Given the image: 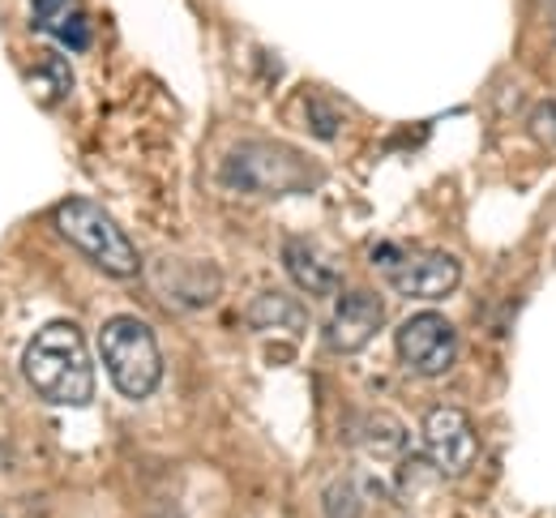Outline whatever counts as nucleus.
<instances>
[{
	"instance_id": "1",
	"label": "nucleus",
	"mask_w": 556,
	"mask_h": 518,
	"mask_svg": "<svg viewBox=\"0 0 556 518\" xmlns=\"http://www.w3.org/2000/svg\"><path fill=\"white\" fill-rule=\"evenodd\" d=\"M22 377L35 394L61 407H86L94 399V361L81 326L48 321L22 352Z\"/></svg>"
},
{
	"instance_id": "18",
	"label": "nucleus",
	"mask_w": 556,
	"mask_h": 518,
	"mask_svg": "<svg viewBox=\"0 0 556 518\" xmlns=\"http://www.w3.org/2000/svg\"><path fill=\"white\" fill-rule=\"evenodd\" d=\"M544 4H548V9H553V13H556V0H544Z\"/></svg>"
},
{
	"instance_id": "16",
	"label": "nucleus",
	"mask_w": 556,
	"mask_h": 518,
	"mask_svg": "<svg viewBox=\"0 0 556 518\" xmlns=\"http://www.w3.org/2000/svg\"><path fill=\"white\" fill-rule=\"evenodd\" d=\"M531 134H535L540 142L556 147V99H544V103L531 112Z\"/></svg>"
},
{
	"instance_id": "4",
	"label": "nucleus",
	"mask_w": 556,
	"mask_h": 518,
	"mask_svg": "<svg viewBox=\"0 0 556 518\" xmlns=\"http://www.w3.org/2000/svg\"><path fill=\"white\" fill-rule=\"evenodd\" d=\"M99 356L108 365L112 386L125 399H150L163 381V352L154 330L141 317H112L99 330Z\"/></svg>"
},
{
	"instance_id": "7",
	"label": "nucleus",
	"mask_w": 556,
	"mask_h": 518,
	"mask_svg": "<svg viewBox=\"0 0 556 518\" xmlns=\"http://www.w3.org/2000/svg\"><path fill=\"white\" fill-rule=\"evenodd\" d=\"M424 450L445 476H463L480 458V433L467 420V412L441 403L424 416Z\"/></svg>"
},
{
	"instance_id": "12",
	"label": "nucleus",
	"mask_w": 556,
	"mask_h": 518,
	"mask_svg": "<svg viewBox=\"0 0 556 518\" xmlns=\"http://www.w3.org/2000/svg\"><path fill=\"white\" fill-rule=\"evenodd\" d=\"M249 326L253 330H287V334H304L308 326V313L304 304L282 292H262V296L249 304Z\"/></svg>"
},
{
	"instance_id": "8",
	"label": "nucleus",
	"mask_w": 556,
	"mask_h": 518,
	"mask_svg": "<svg viewBox=\"0 0 556 518\" xmlns=\"http://www.w3.org/2000/svg\"><path fill=\"white\" fill-rule=\"evenodd\" d=\"M381 326H386V304H381V296L368 292V288H351V292L339 296L330 321H326V348L339 352V356L364 352L377 339Z\"/></svg>"
},
{
	"instance_id": "15",
	"label": "nucleus",
	"mask_w": 556,
	"mask_h": 518,
	"mask_svg": "<svg viewBox=\"0 0 556 518\" xmlns=\"http://www.w3.org/2000/svg\"><path fill=\"white\" fill-rule=\"evenodd\" d=\"M321 510H326V518H364V502H359L355 480H348V476L330 480L321 489Z\"/></svg>"
},
{
	"instance_id": "6",
	"label": "nucleus",
	"mask_w": 556,
	"mask_h": 518,
	"mask_svg": "<svg viewBox=\"0 0 556 518\" xmlns=\"http://www.w3.org/2000/svg\"><path fill=\"white\" fill-rule=\"evenodd\" d=\"M399 361L419 377H441L458 361V330L441 313H416L399 326Z\"/></svg>"
},
{
	"instance_id": "2",
	"label": "nucleus",
	"mask_w": 556,
	"mask_h": 518,
	"mask_svg": "<svg viewBox=\"0 0 556 518\" xmlns=\"http://www.w3.org/2000/svg\"><path fill=\"white\" fill-rule=\"evenodd\" d=\"M223 180L240 193L282 198V193H308L321 185V172L300 150L278 142H240L223 159Z\"/></svg>"
},
{
	"instance_id": "11",
	"label": "nucleus",
	"mask_w": 556,
	"mask_h": 518,
	"mask_svg": "<svg viewBox=\"0 0 556 518\" xmlns=\"http://www.w3.org/2000/svg\"><path fill=\"white\" fill-rule=\"evenodd\" d=\"M180 275H159L163 292L176 308H206L218 296V270L214 266H193V262H176Z\"/></svg>"
},
{
	"instance_id": "17",
	"label": "nucleus",
	"mask_w": 556,
	"mask_h": 518,
	"mask_svg": "<svg viewBox=\"0 0 556 518\" xmlns=\"http://www.w3.org/2000/svg\"><path fill=\"white\" fill-rule=\"evenodd\" d=\"M313 129H317L321 138H334V134H339V116H334V112H326L321 103H313Z\"/></svg>"
},
{
	"instance_id": "9",
	"label": "nucleus",
	"mask_w": 556,
	"mask_h": 518,
	"mask_svg": "<svg viewBox=\"0 0 556 518\" xmlns=\"http://www.w3.org/2000/svg\"><path fill=\"white\" fill-rule=\"evenodd\" d=\"M282 266L295 279V288H304L308 296H334L339 292V270L308 240H287L282 244Z\"/></svg>"
},
{
	"instance_id": "10",
	"label": "nucleus",
	"mask_w": 556,
	"mask_h": 518,
	"mask_svg": "<svg viewBox=\"0 0 556 518\" xmlns=\"http://www.w3.org/2000/svg\"><path fill=\"white\" fill-rule=\"evenodd\" d=\"M35 22L73 52H86L90 48V22H86V9L81 0H35Z\"/></svg>"
},
{
	"instance_id": "14",
	"label": "nucleus",
	"mask_w": 556,
	"mask_h": 518,
	"mask_svg": "<svg viewBox=\"0 0 556 518\" xmlns=\"http://www.w3.org/2000/svg\"><path fill=\"white\" fill-rule=\"evenodd\" d=\"M30 86L39 90V99H43V103L65 99V94H70V86H73L70 65H65L61 56H43V61L30 70Z\"/></svg>"
},
{
	"instance_id": "13",
	"label": "nucleus",
	"mask_w": 556,
	"mask_h": 518,
	"mask_svg": "<svg viewBox=\"0 0 556 518\" xmlns=\"http://www.w3.org/2000/svg\"><path fill=\"white\" fill-rule=\"evenodd\" d=\"M359 442L377 458H403L407 454V429H403V420H394L386 412H372L359 425Z\"/></svg>"
},
{
	"instance_id": "3",
	"label": "nucleus",
	"mask_w": 556,
	"mask_h": 518,
	"mask_svg": "<svg viewBox=\"0 0 556 518\" xmlns=\"http://www.w3.org/2000/svg\"><path fill=\"white\" fill-rule=\"evenodd\" d=\"M56 231L70 240L81 257H90L103 275L112 279H138L141 275V257L134 249V240L125 236V227L112 219L103 206L86 202V198H70L56 206Z\"/></svg>"
},
{
	"instance_id": "5",
	"label": "nucleus",
	"mask_w": 556,
	"mask_h": 518,
	"mask_svg": "<svg viewBox=\"0 0 556 518\" xmlns=\"http://www.w3.org/2000/svg\"><path fill=\"white\" fill-rule=\"evenodd\" d=\"M372 262L381 266V275L390 279V288H399L403 296L416 300H441L450 296L463 279V266L454 253L445 249H419V244H377Z\"/></svg>"
}]
</instances>
